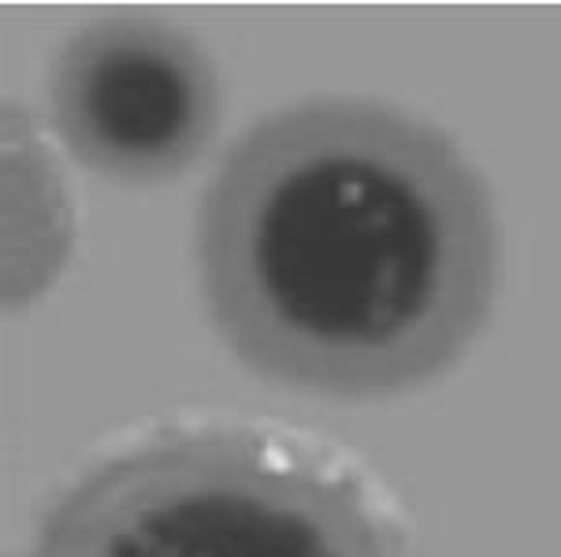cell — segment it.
<instances>
[{"instance_id":"6da1fadb","label":"cell","mask_w":561,"mask_h":557,"mask_svg":"<svg viewBox=\"0 0 561 557\" xmlns=\"http://www.w3.org/2000/svg\"><path fill=\"white\" fill-rule=\"evenodd\" d=\"M213 327L294 391L387 398L439 380L499 290L488 183L435 123L312 97L253 123L197 209Z\"/></svg>"},{"instance_id":"7a4b0ae2","label":"cell","mask_w":561,"mask_h":557,"mask_svg":"<svg viewBox=\"0 0 561 557\" xmlns=\"http://www.w3.org/2000/svg\"><path fill=\"white\" fill-rule=\"evenodd\" d=\"M19 557H421L357 453L298 428L171 423L79 472Z\"/></svg>"},{"instance_id":"3957f363","label":"cell","mask_w":561,"mask_h":557,"mask_svg":"<svg viewBox=\"0 0 561 557\" xmlns=\"http://www.w3.org/2000/svg\"><path fill=\"white\" fill-rule=\"evenodd\" d=\"M53 127L90 172L164 183L208 149L220 79L194 37L146 15L82 26L49 68Z\"/></svg>"}]
</instances>
